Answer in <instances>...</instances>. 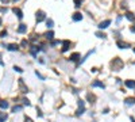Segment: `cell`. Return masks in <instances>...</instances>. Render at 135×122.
I'll return each instance as SVG.
<instances>
[{
	"mask_svg": "<svg viewBox=\"0 0 135 122\" xmlns=\"http://www.w3.org/2000/svg\"><path fill=\"white\" fill-rule=\"evenodd\" d=\"M111 67L114 71H120L123 68V61L120 58H114V61L111 62Z\"/></svg>",
	"mask_w": 135,
	"mask_h": 122,
	"instance_id": "cell-1",
	"label": "cell"
},
{
	"mask_svg": "<svg viewBox=\"0 0 135 122\" xmlns=\"http://www.w3.org/2000/svg\"><path fill=\"white\" fill-rule=\"evenodd\" d=\"M77 103H78V110L76 111V114H77V115H81V114L85 111V103H84V100H82V99H78V102H77Z\"/></svg>",
	"mask_w": 135,
	"mask_h": 122,
	"instance_id": "cell-2",
	"label": "cell"
},
{
	"mask_svg": "<svg viewBox=\"0 0 135 122\" xmlns=\"http://www.w3.org/2000/svg\"><path fill=\"white\" fill-rule=\"evenodd\" d=\"M18 83H19V87H20V91L23 94H26V92H29V88L24 85V83H23V79H19L18 80Z\"/></svg>",
	"mask_w": 135,
	"mask_h": 122,
	"instance_id": "cell-3",
	"label": "cell"
},
{
	"mask_svg": "<svg viewBox=\"0 0 135 122\" xmlns=\"http://www.w3.org/2000/svg\"><path fill=\"white\" fill-rule=\"evenodd\" d=\"M45 18H46V16H45L43 11H38V12H37V22H38V23H39V22H42V20H45Z\"/></svg>",
	"mask_w": 135,
	"mask_h": 122,
	"instance_id": "cell-4",
	"label": "cell"
},
{
	"mask_svg": "<svg viewBox=\"0 0 135 122\" xmlns=\"http://www.w3.org/2000/svg\"><path fill=\"white\" fill-rule=\"evenodd\" d=\"M6 48L10 50V52H16V50L19 49V46H18L16 44H10V45H7Z\"/></svg>",
	"mask_w": 135,
	"mask_h": 122,
	"instance_id": "cell-5",
	"label": "cell"
},
{
	"mask_svg": "<svg viewBox=\"0 0 135 122\" xmlns=\"http://www.w3.org/2000/svg\"><path fill=\"white\" fill-rule=\"evenodd\" d=\"M109 24H111V20L107 19V20H104V22H101V23L99 24V27H100V29H107Z\"/></svg>",
	"mask_w": 135,
	"mask_h": 122,
	"instance_id": "cell-6",
	"label": "cell"
},
{
	"mask_svg": "<svg viewBox=\"0 0 135 122\" xmlns=\"http://www.w3.org/2000/svg\"><path fill=\"white\" fill-rule=\"evenodd\" d=\"M62 45H64L62 52H68V50H69V48H70V41H64V42H62Z\"/></svg>",
	"mask_w": 135,
	"mask_h": 122,
	"instance_id": "cell-7",
	"label": "cell"
},
{
	"mask_svg": "<svg viewBox=\"0 0 135 122\" xmlns=\"http://www.w3.org/2000/svg\"><path fill=\"white\" fill-rule=\"evenodd\" d=\"M116 45H117V48H120V49H126V48H128V44H127V42H123V41H117Z\"/></svg>",
	"mask_w": 135,
	"mask_h": 122,
	"instance_id": "cell-8",
	"label": "cell"
},
{
	"mask_svg": "<svg viewBox=\"0 0 135 122\" xmlns=\"http://www.w3.org/2000/svg\"><path fill=\"white\" fill-rule=\"evenodd\" d=\"M126 87H128V88H135V80H126Z\"/></svg>",
	"mask_w": 135,
	"mask_h": 122,
	"instance_id": "cell-9",
	"label": "cell"
},
{
	"mask_svg": "<svg viewBox=\"0 0 135 122\" xmlns=\"http://www.w3.org/2000/svg\"><path fill=\"white\" fill-rule=\"evenodd\" d=\"M12 11H14V14L16 15V16H18L19 19H22V18H23V14H22V11H20L19 8H16V7H15V8L12 10Z\"/></svg>",
	"mask_w": 135,
	"mask_h": 122,
	"instance_id": "cell-10",
	"label": "cell"
},
{
	"mask_svg": "<svg viewBox=\"0 0 135 122\" xmlns=\"http://www.w3.org/2000/svg\"><path fill=\"white\" fill-rule=\"evenodd\" d=\"M92 87H100V88H104L106 85H104V83H101V81L96 80V81H93V83H92Z\"/></svg>",
	"mask_w": 135,
	"mask_h": 122,
	"instance_id": "cell-11",
	"label": "cell"
},
{
	"mask_svg": "<svg viewBox=\"0 0 135 122\" xmlns=\"http://www.w3.org/2000/svg\"><path fill=\"white\" fill-rule=\"evenodd\" d=\"M27 31V26L26 24H19V27H18V33H26Z\"/></svg>",
	"mask_w": 135,
	"mask_h": 122,
	"instance_id": "cell-12",
	"label": "cell"
},
{
	"mask_svg": "<svg viewBox=\"0 0 135 122\" xmlns=\"http://www.w3.org/2000/svg\"><path fill=\"white\" fill-rule=\"evenodd\" d=\"M73 20H76V22H78V20H81L82 19V15L80 14V12H76V14H73Z\"/></svg>",
	"mask_w": 135,
	"mask_h": 122,
	"instance_id": "cell-13",
	"label": "cell"
},
{
	"mask_svg": "<svg viewBox=\"0 0 135 122\" xmlns=\"http://www.w3.org/2000/svg\"><path fill=\"white\" fill-rule=\"evenodd\" d=\"M0 109H3V110L8 109V102L7 100H0Z\"/></svg>",
	"mask_w": 135,
	"mask_h": 122,
	"instance_id": "cell-14",
	"label": "cell"
},
{
	"mask_svg": "<svg viewBox=\"0 0 135 122\" xmlns=\"http://www.w3.org/2000/svg\"><path fill=\"white\" fill-rule=\"evenodd\" d=\"M124 103H126V105H128V106L135 105V99L134 98H127L126 100H124Z\"/></svg>",
	"mask_w": 135,
	"mask_h": 122,
	"instance_id": "cell-15",
	"label": "cell"
},
{
	"mask_svg": "<svg viewBox=\"0 0 135 122\" xmlns=\"http://www.w3.org/2000/svg\"><path fill=\"white\" fill-rule=\"evenodd\" d=\"M126 18H127L128 20H131V22H134V20H135V15L132 14V12H127V14H126Z\"/></svg>",
	"mask_w": 135,
	"mask_h": 122,
	"instance_id": "cell-16",
	"label": "cell"
},
{
	"mask_svg": "<svg viewBox=\"0 0 135 122\" xmlns=\"http://www.w3.org/2000/svg\"><path fill=\"white\" fill-rule=\"evenodd\" d=\"M78 58H80V54H78V53H73V54L69 57V60H70V61H77Z\"/></svg>",
	"mask_w": 135,
	"mask_h": 122,
	"instance_id": "cell-17",
	"label": "cell"
},
{
	"mask_svg": "<svg viewBox=\"0 0 135 122\" xmlns=\"http://www.w3.org/2000/svg\"><path fill=\"white\" fill-rule=\"evenodd\" d=\"M45 37H46L47 39H53V37H54V33H53V31H47L46 34H45Z\"/></svg>",
	"mask_w": 135,
	"mask_h": 122,
	"instance_id": "cell-18",
	"label": "cell"
},
{
	"mask_svg": "<svg viewBox=\"0 0 135 122\" xmlns=\"http://www.w3.org/2000/svg\"><path fill=\"white\" fill-rule=\"evenodd\" d=\"M39 50H41V48H38V46H32V49H31V54L35 56V54H37V52H39Z\"/></svg>",
	"mask_w": 135,
	"mask_h": 122,
	"instance_id": "cell-19",
	"label": "cell"
},
{
	"mask_svg": "<svg viewBox=\"0 0 135 122\" xmlns=\"http://www.w3.org/2000/svg\"><path fill=\"white\" fill-rule=\"evenodd\" d=\"M53 20H51V19H47L46 20V26H47V29H51V27H53Z\"/></svg>",
	"mask_w": 135,
	"mask_h": 122,
	"instance_id": "cell-20",
	"label": "cell"
},
{
	"mask_svg": "<svg viewBox=\"0 0 135 122\" xmlns=\"http://www.w3.org/2000/svg\"><path fill=\"white\" fill-rule=\"evenodd\" d=\"M7 119V114L6 113H0V122H4Z\"/></svg>",
	"mask_w": 135,
	"mask_h": 122,
	"instance_id": "cell-21",
	"label": "cell"
},
{
	"mask_svg": "<svg viewBox=\"0 0 135 122\" xmlns=\"http://www.w3.org/2000/svg\"><path fill=\"white\" fill-rule=\"evenodd\" d=\"M96 37H99V38H103V39H104V38H107V35L104 34V33H101V31H97V33H96Z\"/></svg>",
	"mask_w": 135,
	"mask_h": 122,
	"instance_id": "cell-22",
	"label": "cell"
},
{
	"mask_svg": "<svg viewBox=\"0 0 135 122\" xmlns=\"http://www.w3.org/2000/svg\"><path fill=\"white\" fill-rule=\"evenodd\" d=\"M22 110V106H15L12 107V113H16V111H20Z\"/></svg>",
	"mask_w": 135,
	"mask_h": 122,
	"instance_id": "cell-23",
	"label": "cell"
},
{
	"mask_svg": "<svg viewBox=\"0 0 135 122\" xmlns=\"http://www.w3.org/2000/svg\"><path fill=\"white\" fill-rule=\"evenodd\" d=\"M87 98H88V100H91V103L95 100V99H96V98H95V95H92V94H88V96H87Z\"/></svg>",
	"mask_w": 135,
	"mask_h": 122,
	"instance_id": "cell-24",
	"label": "cell"
},
{
	"mask_svg": "<svg viewBox=\"0 0 135 122\" xmlns=\"http://www.w3.org/2000/svg\"><path fill=\"white\" fill-rule=\"evenodd\" d=\"M14 71H15V72H19V73L23 72V69H22V68H19V67H16V65L14 67Z\"/></svg>",
	"mask_w": 135,
	"mask_h": 122,
	"instance_id": "cell-25",
	"label": "cell"
},
{
	"mask_svg": "<svg viewBox=\"0 0 135 122\" xmlns=\"http://www.w3.org/2000/svg\"><path fill=\"white\" fill-rule=\"evenodd\" d=\"M74 6H76V8H78L81 6V0H74Z\"/></svg>",
	"mask_w": 135,
	"mask_h": 122,
	"instance_id": "cell-26",
	"label": "cell"
},
{
	"mask_svg": "<svg viewBox=\"0 0 135 122\" xmlns=\"http://www.w3.org/2000/svg\"><path fill=\"white\" fill-rule=\"evenodd\" d=\"M0 37H1V38H4V37H7V30H3V31L0 33Z\"/></svg>",
	"mask_w": 135,
	"mask_h": 122,
	"instance_id": "cell-27",
	"label": "cell"
},
{
	"mask_svg": "<svg viewBox=\"0 0 135 122\" xmlns=\"http://www.w3.org/2000/svg\"><path fill=\"white\" fill-rule=\"evenodd\" d=\"M35 75H37V76H38V77H39V79H41V80H45V77H43V76H42V75H41V73H39V72H38V71H37V72H35Z\"/></svg>",
	"mask_w": 135,
	"mask_h": 122,
	"instance_id": "cell-28",
	"label": "cell"
},
{
	"mask_svg": "<svg viewBox=\"0 0 135 122\" xmlns=\"http://www.w3.org/2000/svg\"><path fill=\"white\" fill-rule=\"evenodd\" d=\"M22 102H23V105H24V106H30V102L27 100V99H23Z\"/></svg>",
	"mask_w": 135,
	"mask_h": 122,
	"instance_id": "cell-29",
	"label": "cell"
},
{
	"mask_svg": "<svg viewBox=\"0 0 135 122\" xmlns=\"http://www.w3.org/2000/svg\"><path fill=\"white\" fill-rule=\"evenodd\" d=\"M8 11V10L6 8V7H1V8H0V12H7Z\"/></svg>",
	"mask_w": 135,
	"mask_h": 122,
	"instance_id": "cell-30",
	"label": "cell"
},
{
	"mask_svg": "<svg viewBox=\"0 0 135 122\" xmlns=\"http://www.w3.org/2000/svg\"><path fill=\"white\" fill-rule=\"evenodd\" d=\"M37 114H38L39 117H42V115H43V114H42V111L39 110V109H37Z\"/></svg>",
	"mask_w": 135,
	"mask_h": 122,
	"instance_id": "cell-31",
	"label": "cell"
},
{
	"mask_svg": "<svg viewBox=\"0 0 135 122\" xmlns=\"http://www.w3.org/2000/svg\"><path fill=\"white\" fill-rule=\"evenodd\" d=\"M58 44H59L58 41H53V42H51V46H56V45H58Z\"/></svg>",
	"mask_w": 135,
	"mask_h": 122,
	"instance_id": "cell-32",
	"label": "cell"
},
{
	"mask_svg": "<svg viewBox=\"0 0 135 122\" xmlns=\"http://www.w3.org/2000/svg\"><path fill=\"white\" fill-rule=\"evenodd\" d=\"M26 45H27V41L23 39V41H22V46H26Z\"/></svg>",
	"mask_w": 135,
	"mask_h": 122,
	"instance_id": "cell-33",
	"label": "cell"
},
{
	"mask_svg": "<svg viewBox=\"0 0 135 122\" xmlns=\"http://www.w3.org/2000/svg\"><path fill=\"white\" fill-rule=\"evenodd\" d=\"M24 122H32V119L31 118H26V119H24Z\"/></svg>",
	"mask_w": 135,
	"mask_h": 122,
	"instance_id": "cell-34",
	"label": "cell"
},
{
	"mask_svg": "<svg viewBox=\"0 0 135 122\" xmlns=\"http://www.w3.org/2000/svg\"><path fill=\"white\" fill-rule=\"evenodd\" d=\"M0 1H1V3H4V4H7L10 1V0H0Z\"/></svg>",
	"mask_w": 135,
	"mask_h": 122,
	"instance_id": "cell-35",
	"label": "cell"
},
{
	"mask_svg": "<svg viewBox=\"0 0 135 122\" xmlns=\"http://www.w3.org/2000/svg\"><path fill=\"white\" fill-rule=\"evenodd\" d=\"M0 58H1V54H0ZM0 65H4V62H3L1 60H0Z\"/></svg>",
	"mask_w": 135,
	"mask_h": 122,
	"instance_id": "cell-36",
	"label": "cell"
},
{
	"mask_svg": "<svg viewBox=\"0 0 135 122\" xmlns=\"http://www.w3.org/2000/svg\"><path fill=\"white\" fill-rule=\"evenodd\" d=\"M131 30H132V31H134V33H135V26H134V27H132V29H131Z\"/></svg>",
	"mask_w": 135,
	"mask_h": 122,
	"instance_id": "cell-37",
	"label": "cell"
},
{
	"mask_svg": "<svg viewBox=\"0 0 135 122\" xmlns=\"http://www.w3.org/2000/svg\"><path fill=\"white\" fill-rule=\"evenodd\" d=\"M0 24H1V19H0Z\"/></svg>",
	"mask_w": 135,
	"mask_h": 122,
	"instance_id": "cell-38",
	"label": "cell"
},
{
	"mask_svg": "<svg viewBox=\"0 0 135 122\" xmlns=\"http://www.w3.org/2000/svg\"><path fill=\"white\" fill-rule=\"evenodd\" d=\"M134 53H135V48H134Z\"/></svg>",
	"mask_w": 135,
	"mask_h": 122,
	"instance_id": "cell-39",
	"label": "cell"
},
{
	"mask_svg": "<svg viewBox=\"0 0 135 122\" xmlns=\"http://www.w3.org/2000/svg\"><path fill=\"white\" fill-rule=\"evenodd\" d=\"M14 1H18V0H14Z\"/></svg>",
	"mask_w": 135,
	"mask_h": 122,
	"instance_id": "cell-40",
	"label": "cell"
}]
</instances>
